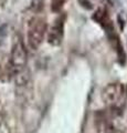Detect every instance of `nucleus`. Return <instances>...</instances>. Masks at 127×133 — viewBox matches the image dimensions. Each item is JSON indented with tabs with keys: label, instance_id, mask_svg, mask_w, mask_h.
<instances>
[{
	"label": "nucleus",
	"instance_id": "nucleus-6",
	"mask_svg": "<svg viewBox=\"0 0 127 133\" xmlns=\"http://www.w3.org/2000/svg\"><path fill=\"white\" fill-rule=\"evenodd\" d=\"M104 133H124L123 130H121L119 128H117L115 125H113V124H110V125L106 127Z\"/></svg>",
	"mask_w": 127,
	"mask_h": 133
},
{
	"label": "nucleus",
	"instance_id": "nucleus-1",
	"mask_svg": "<svg viewBox=\"0 0 127 133\" xmlns=\"http://www.w3.org/2000/svg\"><path fill=\"white\" fill-rule=\"evenodd\" d=\"M47 33V22L44 18L34 17L32 18L28 26L27 40L28 45L31 50H38L43 42L44 36Z\"/></svg>",
	"mask_w": 127,
	"mask_h": 133
},
{
	"label": "nucleus",
	"instance_id": "nucleus-3",
	"mask_svg": "<svg viewBox=\"0 0 127 133\" xmlns=\"http://www.w3.org/2000/svg\"><path fill=\"white\" fill-rule=\"evenodd\" d=\"M125 94V89L121 83H109L106 85L103 92H102V98L109 105H116L123 100V97Z\"/></svg>",
	"mask_w": 127,
	"mask_h": 133
},
{
	"label": "nucleus",
	"instance_id": "nucleus-2",
	"mask_svg": "<svg viewBox=\"0 0 127 133\" xmlns=\"http://www.w3.org/2000/svg\"><path fill=\"white\" fill-rule=\"evenodd\" d=\"M27 60L28 56L26 47L21 39H17V41L13 43L10 56V72L12 76L16 77L18 73L23 71L27 64Z\"/></svg>",
	"mask_w": 127,
	"mask_h": 133
},
{
	"label": "nucleus",
	"instance_id": "nucleus-5",
	"mask_svg": "<svg viewBox=\"0 0 127 133\" xmlns=\"http://www.w3.org/2000/svg\"><path fill=\"white\" fill-rule=\"evenodd\" d=\"M65 2H66V0H52L51 2L52 10L54 12H60L63 6L65 5Z\"/></svg>",
	"mask_w": 127,
	"mask_h": 133
},
{
	"label": "nucleus",
	"instance_id": "nucleus-4",
	"mask_svg": "<svg viewBox=\"0 0 127 133\" xmlns=\"http://www.w3.org/2000/svg\"><path fill=\"white\" fill-rule=\"evenodd\" d=\"M65 15H60L53 21L50 30L48 31V42L51 45H60L64 36V24H65Z\"/></svg>",
	"mask_w": 127,
	"mask_h": 133
}]
</instances>
